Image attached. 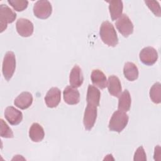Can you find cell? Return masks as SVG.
<instances>
[{"label":"cell","mask_w":161,"mask_h":161,"mask_svg":"<svg viewBox=\"0 0 161 161\" xmlns=\"http://www.w3.org/2000/svg\"><path fill=\"white\" fill-rule=\"evenodd\" d=\"M91 79L92 84L101 89L107 87L108 80L104 74L99 69H94L92 71Z\"/></svg>","instance_id":"cell-16"},{"label":"cell","mask_w":161,"mask_h":161,"mask_svg":"<svg viewBox=\"0 0 161 161\" xmlns=\"http://www.w3.org/2000/svg\"><path fill=\"white\" fill-rule=\"evenodd\" d=\"M35 16L39 19H47L52 14V7L51 3L47 0L36 1L33 8Z\"/></svg>","instance_id":"cell-5"},{"label":"cell","mask_w":161,"mask_h":161,"mask_svg":"<svg viewBox=\"0 0 161 161\" xmlns=\"http://www.w3.org/2000/svg\"><path fill=\"white\" fill-rule=\"evenodd\" d=\"M60 99H61L60 90L56 87L50 88L47 92L45 97V104L50 108L57 107L60 103Z\"/></svg>","instance_id":"cell-10"},{"label":"cell","mask_w":161,"mask_h":161,"mask_svg":"<svg viewBox=\"0 0 161 161\" xmlns=\"http://www.w3.org/2000/svg\"><path fill=\"white\" fill-rule=\"evenodd\" d=\"M99 36L104 43L114 47L118 44V38L114 26L108 21L102 23L99 28Z\"/></svg>","instance_id":"cell-1"},{"label":"cell","mask_w":161,"mask_h":161,"mask_svg":"<svg viewBox=\"0 0 161 161\" xmlns=\"http://www.w3.org/2000/svg\"><path fill=\"white\" fill-rule=\"evenodd\" d=\"M33 103L32 94L29 92H23L19 94L14 99V104L21 109L28 108Z\"/></svg>","instance_id":"cell-14"},{"label":"cell","mask_w":161,"mask_h":161,"mask_svg":"<svg viewBox=\"0 0 161 161\" xmlns=\"http://www.w3.org/2000/svg\"><path fill=\"white\" fill-rule=\"evenodd\" d=\"M4 117L11 125L19 124L23 119V114L13 106H8L4 111Z\"/></svg>","instance_id":"cell-12"},{"label":"cell","mask_w":161,"mask_h":161,"mask_svg":"<svg viewBox=\"0 0 161 161\" xmlns=\"http://www.w3.org/2000/svg\"><path fill=\"white\" fill-rule=\"evenodd\" d=\"M84 80L83 74L80 67L75 65L72 69L69 75V84L70 86L77 88L82 86Z\"/></svg>","instance_id":"cell-13"},{"label":"cell","mask_w":161,"mask_h":161,"mask_svg":"<svg viewBox=\"0 0 161 161\" xmlns=\"http://www.w3.org/2000/svg\"><path fill=\"white\" fill-rule=\"evenodd\" d=\"M1 136L3 138H11L13 137V133L10 127L7 123L3 119H1Z\"/></svg>","instance_id":"cell-24"},{"label":"cell","mask_w":161,"mask_h":161,"mask_svg":"<svg viewBox=\"0 0 161 161\" xmlns=\"http://www.w3.org/2000/svg\"><path fill=\"white\" fill-rule=\"evenodd\" d=\"M115 25L118 31L124 37H128L133 32V25L126 14H122L116 21Z\"/></svg>","instance_id":"cell-6"},{"label":"cell","mask_w":161,"mask_h":161,"mask_svg":"<svg viewBox=\"0 0 161 161\" xmlns=\"http://www.w3.org/2000/svg\"><path fill=\"white\" fill-rule=\"evenodd\" d=\"M118 97V110L124 112L128 111L130 109L131 104V98L128 90L125 89L123 92L121 93Z\"/></svg>","instance_id":"cell-20"},{"label":"cell","mask_w":161,"mask_h":161,"mask_svg":"<svg viewBox=\"0 0 161 161\" xmlns=\"http://www.w3.org/2000/svg\"><path fill=\"white\" fill-rule=\"evenodd\" d=\"M134 161H146L147 155L142 146H140L136 150L133 157Z\"/></svg>","instance_id":"cell-26"},{"label":"cell","mask_w":161,"mask_h":161,"mask_svg":"<svg viewBox=\"0 0 161 161\" xmlns=\"http://www.w3.org/2000/svg\"><path fill=\"white\" fill-rule=\"evenodd\" d=\"M8 3L16 11H23L28 5V1L26 0H8Z\"/></svg>","instance_id":"cell-23"},{"label":"cell","mask_w":161,"mask_h":161,"mask_svg":"<svg viewBox=\"0 0 161 161\" xmlns=\"http://www.w3.org/2000/svg\"><path fill=\"white\" fill-rule=\"evenodd\" d=\"M138 69L136 65L130 62L125 63L123 67V74L125 77L130 81H134L138 77Z\"/></svg>","instance_id":"cell-21"},{"label":"cell","mask_w":161,"mask_h":161,"mask_svg":"<svg viewBox=\"0 0 161 161\" xmlns=\"http://www.w3.org/2000/svg\"><path fill=\"white\" fill-rule=\"evenodd\" d=\"M150 97L155 104H159L161 102V84L157 82L155 83L150 88Z\"/></svg>","instance_id":"cell-22"},{"label":"cell","mask_w":161,"mask_h":161,"mask_svg":"<svg viewBox=\"0 0 161 161\" xmlns=\"http://www.w3.org/2000/svg\"><path fill=\"white\" fill-rule=\"evenodd\" d=\"M129 120L128 115L126 112L116 111L113 113L108 125L110 131L120 133L126 126Z\"/></svg>","instance_id":"cell-2"},{"label":"cell","mask_w":161,"mask_h":161,"mask_svg":"<svg viewBox=\"0 0 161 161\" xmlns=\"http://www.w3.org/2000/svg\"><path fill=\"white\" fill-rule=\"evenodd\" d=\"M29 136L34 142H40L42 141L45 136V132L43 127L38 123H33L29 130Z\"/></svg>","instance_id":"cell-19"},{"label":"cell","mask_w":161,"mask_h":161,"mask_svg":"<svg viewBox=\"0 0 161 161\" xmlns=\"http://www.w3.org/2000/svg\"><path fill=\"white\" fill-rule=\"evenodd\" d=\"M63 97L65 103L69 105L77 104L80 101V93L78 89L70 86H67L64 89Z\"/></svg>","instance_id":"cell-11"},{"label":"cell","mask_w":161,"mask_h":161,"mask_svg":"<svg viewBox=\"0 0 161 161\" xmlns=\"http://www.w3.org/2000/svg\"><path fill=\"white\" fill-rule=\"evenodd\" d=\"M160 147L159 145H157L155 147L154 150V155H153V158L155 160H160L161 158V152H160Z\"/></svg>","instance_id":"cell-27"},{"label":"cell","mask_w":161,"mask_h":161,"mask_svg":"<svg viewBox=\"0 0 161 161\" xmlns=\"http://www.w3.org/2000/svg\"><path fill=\"white\" fill-rule=\"evenodd\" d=\"M16 18V14L6 4L0 5V28L1 33L3 32L7 28L8 24L12 23Z\"/></svg>","instance_id":"cell-4"},{"label":"cell","mask_w":161,"mask_h":161,"mask_svg":"<svg viewBox=\"0 0 161 161\" xmlns=\"http://www.w3.org/2000/svg\"><path fill=\"white\" fill-rule=\"evenodd\" d=\"M97 107L92 104H87L83 118V123L86 130H91L93 128L97 118Z\"/></svg>","instance_id":"cell-7"},{"label":"cell","mask_w":161,"mask_h":161,"mask_svg":"<svg viewBox=\"0 0 161 161\" xmlns=\"http://www.w3.org/2000/svg\"><path fill=\"white\" fill-rule=\"evenodd\" d=\"M109 3V11L110 16L112 21H115L118 19L121 15L123 9V2L119 0L108 1Z\"/></svg>","instance_id":"cell-18"},{"label":"cell","mask_w":161,"mask_h":161,"mask_svg":"<svg viewBox=\"0 0 161 161\" xmlns=\"http://www.w3.org/2000/svg\"><path fill=\"white\" fill-rule=\"evenodd\" d=\"M145 3L156 16L160 17L161 16V9L158 1H145Z\"/></svg>","instance_id":"cell-25"},{"label":"cell","mask_w":161,"mask_h":161,"mask_svg":"<svg viewBox=\"0 0 161 161\" xmlns=\"http://www.w3.org/2000/svg\"><path fill=\"white\" fill-rule=\"evenodd\" d=\"M15 69L16 57L14 53L11 51L7 52L4 57L2 65V72L7 81H9L13 75Z\"/></svg>","instance_id":"cell-3"},{"label":"cell","mask_w":161,"mask_h":161,"mask_svg":"<svg viewBox=\"0 0 161 161\" xmlns=\"http://www.w3.org/2000/svg\"><path fill=\"white\" fill-rule=\"evenodd\" d=\"M107 87L109 93L113 96L119 97L121 93V84L119 78L116 75H112L108 77Z\"/></svg>","instance_id":"cell-15"},{"label":"cell","mask_w":161,"mask_h":161,"mask_svg":"<svg viewBox=\"0 0 161 161\" xmlns=\"http://www.w3.org/2000/svg\"><path fill=\"white\" fill-rule=\"evenodd\" d=\"M158 53L156 49L152 47L143 48L139 53L140 61L146 65H153L158 59Z\"/></svg>","instance_id":"cell-8"},{"label":"cell","mask_w":161,"mask_h":161,"mask_svg":"<svg viewBox=\"0 0 161 161\" xmlns=\"http://www.w3.org/2000/svg\"><path fill=\"white\" fill-rule=\"evenodd\" d=\"M101 97L100 91L95 86L89 84L87 87L86 101L87 104L94 105L96 107L99 106Z\"/></svg>","instance_id":"cell-17"},{"label":"cell","mask_w":161,"mask_h":161,"mask_svg":"<svg viewBox=\"0 0 161 161\" xmlns=\"http://www.w3.org/2000/svg\"><path fill=\"white\" fill-rule=\"evenodd\" d=\"M16 28L18 33L23 37L30 36L34 30L33 24L31 21L26 18H19L16 23Z\"/></svg>","instance_id":"cell-9"}]
</instances>
